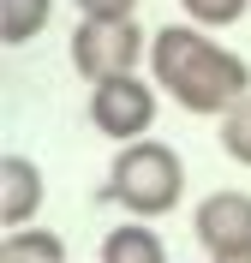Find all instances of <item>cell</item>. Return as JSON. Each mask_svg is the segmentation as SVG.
Masks as SVG:
<instances>
[{"label":"cell","mask_w":251,"mask_h":263,"mask_svg":"<svg viewBox=\"0 0 251 263\" xmlns=\"http://www.w3.org/2000/svg\"><path fill=\"white\" fill-rule=\"evenodd\" d=\"M42 210V167L30 156H6L0 162V221L6 228H30Z\"/></svg>","instance_id":"obj_6"},{"label":"cell","mask_w":251,"mask_h":263,"mask_svg":"<svg viewBox=\"0 0 251 263\" xmlns=\"http://www.w3.org/2000/svg\"><path fill=\"white\" fill-rule=\"evenodd\" d=\"M150 72L185 114H234L251 96V60L221 48L198 24H162L150 36Z\"/></svg>","instance_id":"obj_1"},{"label":"cell","mask_w":251,"mask_h":263,"mask_svg":"<svg viewBox=\"0 0 251 263\" xmlns=\"http://www.w3.org/2000/svg\"><path fill=\"white\" fill-rule=\"evenodd\" d=\"M90 126H96L102 138H114V144L150 138V126H156V90H150V78L120 72V78L90 84Z\"/></svg>","instance_id":"obj_4"},{"label":"cell","mask_w":251,"mask_h":263,"mask_svg":"<svg viewBox=\"0 0 251 263\" xmlns=\"http://www.w3.org/2000/svg\"><path fill=\"white\" fill-rule=\"evenodd\" d=\"M180 6H185V18H191V24H203V30H227V24H239V18H245L251 0H180Z\"/></svg>","instance_id":"obj_10"},{"label":"cell","mask_w":251,"mask_h":263,"mask_svg":"<svg viewBox=\"0 0 251 263\" xmlns=\"http://www.w3.org/2000/svg\"><path fill=\"white\" fill-rule=\"evenodd\" d=\"M221 149H227L239 167H251V96L239 102L234 114H221Z\"/></svg>","instance_id":"obj_11"},{"label":"cell","mask_w":251,"mask_h":263,"mask_svg":"<svg viewBox=\"0 0 251 263\" xmlns=\"http://www.w3.org/2000/svg\"><path fill=\"white\" fill-rule=\"evenodd\" d=\"M191 233L216 263L251 257V192H209L191 215Z\"/></svg>","instance_id":"obj_5"},{"label":"cell","mask_w":251,"mask_h":263,"mask_svg":"<svg viewBox=\"0 0 251 263\" xmlns=\"http://www.w3.org/2000/svg\"><path fill=\"white\" fill-rule=\"evenodd\" d=\"M234 263H251V257H234Z\"/></svg>","instance_id":"obj_13"},{"label":"cell","mask_w":251,"mask_h":263,"mask_svg":"<svg viewBox=\"0 0 251 263\" xmlns=\"http://www.w3.org/2000/svg\"><path fill=\"white\" fill-rule=\"evenodd\" d=\"M0 263H66V239L48 228H6V246H0Z\"/></svg>","instance_id":"obj_8"},{"label":"cell","mask_w":251,"mask_h":263,"mask_svg":"<svg viewBox=\"0 0 251 263\" xmlns=\"http://www.w3.org/2000/svg\"><path fill=\"white\" fill-rule=\"evenodd\" d=\"M84 18H138V0H72Z\"/></svg>","instance_id":"obj_12"},{"label":"cell","mask_w":251,"mask_h":263,"mask_svg":"<svg viewBox=\"0 0 251 263\" xmlns=\"http://www.w3.org/2000/svg\"><path fill=\"white\" fill-rule=\"evenodd\" d=\"M48 12H54V0H0V42L6 48L36 42L48 30Z\"/></svg>","instance_id":"obj_9"},{"label":"cell","mask_w":251,"mask_h":263,"mask_svg":"<svg viewBox=\"0 0 251 263\" xmlns=\"http://www.w3.org/2000/svg\"><path fill=\"white\" fill-rule=\"evenodd\" d=\"M102 263H167V246L144 215H132V221H120L102 239Z\"/></svg>","instance_id":"obj_7"},{"label":"cell","mask_w":251,"mask_h":263,"mask_svg":"<svg viewBox=\"0 0 251 263\" xmlns=\"http://www.w3.org/2000/svg\"><path fill=\"white\" fill-rule=\"evenodd\" d=\"M144 54H150V36L138 18H78V30H72V66L90 84L138 72Z\"/></svg>","instance_id":"obj_3"},{"label":"cell","mask_w":251,"mask_h":263,"mask_svg":"<svg viewBox=\"0 0 251 263\" xmlns=\"http://www.w3.org/2000/svg\"><path fill=\"white\" fill-rule=\"evenodd\" d=\"M102 197H108V203H120L126 215H144V221H156V215H167V210H180V197H185V162H180V149L162 144V138L120 144Z\"/></svg>","instance_id":"obj_2"}]
</instances>
